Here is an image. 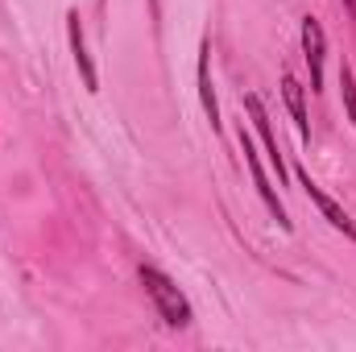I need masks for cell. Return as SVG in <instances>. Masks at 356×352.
<instances>
[{
  "mask_svg": "<svg viewBox=\"0 0 356 352\" xmlns=\"http://www.w3.org/2000/svg\"><path fill=\"white\" fill-rule=\"evenodd\" d=\"M141 286H145V294L158 303V311H162V319H166L170 328H186V323H191V303L182 298V290H178L162 269L145 265V269H141Z\"/></svg>",
  "mask_w": 356,
  "mask_h": 352,
  "instance_id": "6da1fadb",
  "label": "cell"
},
{
  "mask_svg": "<svg viewBox=\"0 0 356 352\" xmlns=\"http://www.w3.org/2000/svg\"><path fill=\"white\" fill-rule=\"evenodd\" d=\"M298 178H302V191H307V199H311V203L323 211V220H327L332 228H340L348 241H356V224L348 220V211H344V207H340V203H336V199L323 191V186H315V182H311V175H298Z\"/></svg>",
  "mask_w": 356,
  "mask_h": 352,
  "instance_id": "7a4b0ae2",
  "label": "cell"
},
{
  "mask_svg": "<svg viewBox=\"0 0 356 352\" xmlns=\"http://www.w3.org/2000/svg\"><path fill=\"white\" fill-rule=\"evenodd\" d=\"M241 150H245V162H249V170H253V182H257V195L266 199V207L273 211V220L282 224V228H290V220H286V211H282V203H277V195H273V186H269L266 170H261V162H257V150H253V137L241 129Z\"/></svg>",
  "mask_w": 356,
  "mask_h": 352,
  "instance_id": "3957f363",
  "label": "cell"
},
{
  "mask_svg": "<svg viewBox=\"0 0 356 352\" xmlns=\"http://www.w3.org/2000/svg\"><path fill=\"white\" fill-rule=\"evenodd\" d=\"M302 58L311 67V91H319L323 88V29L315 17L302 21Z\"/></svg>",
  "mask_w": 356,
  "mask_h": 352,
  "instance_id": "277c9868",
  "label": "cell"
},
{
  "mask_svg": "<svg viewBox=\"0 0 356 352\" xmlns=\"http://www.w3.org/2000/svg\"><path fill=\"white\" fill-rule=\"evenodd\" d=\"M67 42H71V54H75V67L83 75V88L88 91H99V75L91 67V54H88V42H83V29H79V13L67 17Z\"/></svg>",
  "mask_w": 356,
  "mask_h": 352,
  "instance_id": "5b68a950",
  "label": "cell"
},
{
  "mask_svg": "<svg viewBox=\"0 0 356 352\" xmlns=\"http://www.w3.org/2000/svg\"><path fill=\"white\" fill-rule=\"evenodd\" d=\"M245 108H249V116H253L261 141H266V154H269V162H273V170H277V182H282V178H286V162H282V150H277V137H273V125H269L266 108H261L257 95H245Z\"/></svg>",
  "mask_w": 356,
  "mask_h": 352,
  "instance_id": "8992f818",
  "label": "cell"
},
{
  "mask_svg": "<svg viewBox=\"0 0 356 352\" xmlns=\"http://www.w3.org/2000/svg\"><path fill=\"white\" fill-rule=\"evenodd\" d=\"M282 95H286V108H290V116H294V125H298V137H302V141H311L307 104H302V83H298L294 75H282Z\"/></svg>",
  "mask_w": 356,
  "mask_h": 352,
  "instance_id": "52a82bcc",
  "label": "cell"
},
{
  "mask_svg": "<svg viewBox=\"0 0 356 352\" xmlns=\"http://www.w3.org/2000/svg\"><path fill=\"white\" fill-rule=\"evenodd\" d=\"M203 58H199V95H203V112H207V120H211V129H220V104H216V91H211V75H207V42H203V50H199Z\"/></svg>",
  "mask_w": 356,
  "mask_h": 352,
  "instance_id": "ba28073f",
  "label": "cell"
},
{
  "mask_svg": "<svg viewBox=\"0 0 356 352\" xmlns=\"http://www.w3.org/2000/svg\"><path fill=\"white\" fill-rule=\"evenodd\" d=\"M340 91H344V108H348V120L356 125V79L348 67H340Z\"/></svg>",
  "mask_w": 356,
  "mask_h": 352,
  "instance_id": "9c48e42d",
  "label": "cell"
}]
</instances>
